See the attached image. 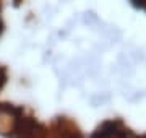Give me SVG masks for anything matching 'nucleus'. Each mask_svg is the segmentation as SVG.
<instances>
[{
	"label": "nucleus",
	"mask_w": 146,
	"mask_h": 138,
	"mask_svg": "<svg viewBox=\"0 0 146 138\" xmlns=\"http://www.w3.org/2000/svg\"><path fill=\"white\" fill-rule=\"evenodd\" d=\"M15 133L18 138H42V128L37 122L33 119H25V117L16 115L15 119Z\"/></svg>",
	"instance_id": "1"
},
{
	"label": "nucleus",
	"mask_w": 146,
	"mask_h": 138,
	"mask_svg": "<svg viewBox=\"0 0 146 138\" xmlns=\"http://www.w3.org/2000/svg\"><path fill=\"white\" fill-rule=\"evenodd\" d=\"M5 81H7V73H5V70L0 67V88H2V85H3Z\"/></svg>",
	"instance_id": "2"
},
{
	"label": "nucleus",
	"mask_w": 146,
	"mask_h": 138,
	"mask_svg": "<svg viewBox=\"0 0 146 138\" xmlns=\"http://www.w3.org/2000/svg\"><path fill=\"white\" fill-rule=\"evenodd\" d=\"M3 33V23H2V20H0V34Z\"/></svg>",
	"instance_id": "3"
}]
</instances>
